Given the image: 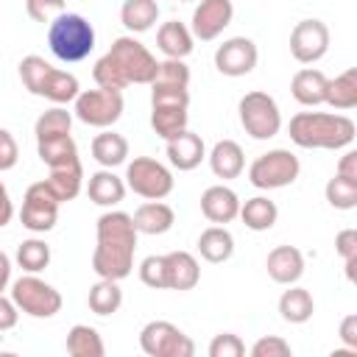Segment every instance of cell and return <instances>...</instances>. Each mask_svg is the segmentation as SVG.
<instances>
[{"label":"cell","mask_w":357,"mask_h":357,"mask_svg":"<svg viewBox=\"0 0 357 357\" xmlns=\"http://www.w3.org/2000/svg\"><path fill=\"white\" fill-rule=\"evenodd\" d=\"M95 251H92V271L100 279L123 282L134 271L137 254V229L128 212L109 209L95 223Z\"/></svg>","instance_id":"6da1fadb"},{"label":"cell","mask_w":357,"mask_h":357,"mask_svg":"<svg viewBox=\"0 0 357 357\" xmlns=\"http://www.w3.org/2000/svg\"><path fill=\"white\" fill-rule=\"evenodd\" d=\"M159 61L134 36H117L112 47L95 61L92 78L103 89H126L131 84H151Z\"/></svg>","instance_id":"7a4b0ae2"},{"label":"cell","mask_w":357,"mask_h":357,"mask_svg":"<svg viewBox=\"0 0 357 357\" xmlns=\"http://www.w3.org/2000/svg\"><path fill=\"white\" fill-rule=\"evenodd\" d=\"M290 142L307 151H340L351 148L357 137V126L346 114L335 112H298L287 126Z\"/></svg>","instance_id":"3957f363"},{"label":"cell","mask_w":357,"mask_h":357,"mask_svg":"<svg viewBox=\"0 0 357 357\" xmlns=\"http://www.w3.org/2000/svg\"><path fill=\"white\" fill-rule=\"evenodd\" d=\"M20 81L31 95L45 98V100H50L56 106L73 103L75 95L81 92V84H78V78L73 73L53 67L50 61H45L36 53H31V56H25L20 61Z\"/></svg>","instance_id":"277c9868"},{"label":"cell","mask_w":357,"mask_h":357,"mask_svg":"<svg viewBox=\"0 0 357 357\" xmlns=\"http://www.w3.org/2000/svg\"><path fill=\"white\" fill-rule=\"evenodd\" d=\"M47 47L64 64L84 61L95 50V28L86 17L64 11L47 25Z\"/></svg>","instance_id":"5b68a950"},{"label":"cell","mask_w":357,"mask_h":357,"mask_svg":"<svg viewBox=\"0 0 357 357\" xmlns=\"http://www.w3.org/2000/svg\"><path fill=\"white\" fill-rule=\"evenodd\" d=\"M237 112H240V126L245 128L251 139H271L282 131L279 103L262 89L245 92L237 103Z\"/></svg>","instance_id":"8992f818"},{"label":"cell","mask_w":357,"mask_h":357,"mask_svg":"<svg viewBox=\"0 0 357 357\" xmlns=\"http://www.w3.org/2000/svg\"><path fill=\"white\" fill-rule=\"evenodd\" d=\"M126 190L137 192L139 198H148V201H162L173 192V173L167 165L156 162L153 156H134L128 165H126Z\"/></svg>","instance_id":"52a82bcc"},{"label":"cell","mask_w":357,"mask_h":357,"mask_svg":"<svg viewBox=\"0 0 357 357\" xmlns=\"http://www.w3.org/2000/svg\"><path fill=\"white\" fill-rule=\"evenodd\" d=\"M123 92L120 89H81L73 100V114L92 128H112L123 117Z\"/></svg>","instance_id":"ba28073f"},{"label":"cell","mask_w":357,"mask_h":357,"mask_svg":"<svg viewBox=\"0 0 357 357\" xmlns=\"http://www.w3.org/2000/svg\"><path fill=\"white\" fill-rule=\"evenodd\" d=\"M301 173V162L287 148H273L262 156H257L248 167V181L257 190H282L293 184Z\"/></svg>","instance_id":"9c48e42d"},{"label":"cell","mask_w":357,"mask_h":357,"mask_svg":"<svg viewBox=\"0 0 357 357\" xmlns=\"http://www.w3.org/2000/svg\"><path fill=\"white\" fill-rule=\"evenodd\" d=\"M11 301L31 318H53L56 312H61V293L36 273H25L11 282Z\"/></svg>","instance_id":"30bf717a"},{"label":"cell","mask_w":357,"mask_h":357,"mask_svg":"<svg viewBox=\"0 0 357 357\" xmlns=\"http://www.w3.org/2000/svg\"><path fill=\"white\" fill-rule=\"evenodd\" d=\"M139 349L148 357H192L195 343L170 321H148L139 329Z\"/></svg>","instance_id":"8fae6325"},{"label":"cell","mask_w":357,"mask_h":357,"mask_svg":"<svg viewBox=\"0 0 357 357\" xmlns=\"http://www.w3.org/2000/svg\"><path fill=\"white\" fill-rule=\"evenodd\" d=\"M59 206L61 201L53 195V190L47 187V181H36L25 190L22 195V209H20V223L33 231V234H45L56 226L59 220Z\"/></svg>","instance_id":"7c38bea8"},{"label":"cell","mask_w":357,"mask_h":357,"mask_svg":"<svg viewBox=\"0 0 357 357\" xmlns=\"http://www.w3.org/2000/svg\"><path fill=\"white\" fill-rule=\"evenodd\" d=\"M329 50V28L324 20H301L290 31V56L298 64H315Z\"/></svg>","instance_id":"4fadbf2b"},{"label":"cell","mask_w":357,"mask_h":357,"mask_svg":"<svg viewBox=\"0 0 357 357\" xmlns=\"http://www.w3.org/2000/svg\"><path fill=\"white\" fill-rule=\"evenodd\" d=\"M257 59H259V50L248 36H231L215 50V67L220 75H229V78L248 75L257 67Z\"/></svg>","instance_id":"5bb4252c"},{"label":"cell","mask_w":357,"mask_h":357,"mask_svg":"<svg viewBox=\"0 0 357 357\" xmlns=\"http://www.w3.org/2000/svg\"><path fill=\"white\" fill-rule=\"evenodd\" d=\"M231 17H234V6L231 0H201L192 11V36L201 39V42H212L218 39L229 25H231Z\"/></svg>","instance_id":"9a60e30c"},{"label":"cell","mask_w":357,"mask_h":357,"mask_svg":"<svg viewBox=\"0 0 357 357\" xmlns=\"http://www.w3.org/2000/svg\"><path fill=\"white\" fill-rule=\"evenodd\" d=\"M201 212L209 223L226 226L240 215V198L231 187L226 184H212L201 192Z\"/></svg>","instance_id":"2e32d148"},{"label":"cell","mask_w":357,"mask_h":357,"mask_svg":"<svg viewBox=\"0 0 357 357\" xmlns=\"http://www.w3.org/2000/svg\"><path fill=\"white\" fill-rule=\"evenodd\" d=\"M165 262V290H192L201 282V265L190 251L162 254Z\"/></svg>","instance_id":"e0dca14e"},{"label":"cell","mask_w":357,"mask_h":357,"mask_svg":"<svg viewBox=\"0 0 357 357\" xmlns=\"http://www.w3.org/2000/svg\"><path fill=\"white\" fill-rule=\"evenodd\" d=\"M265 268L276 284H296L304 276V254L296 245H276L268 251Z\"/></svg>","instance_id":"ac0fdd59"},{"label":"cell","mask_w":357,"mask_h":357,"mask_svg":"<svg viewBox=\"0 0 357 357\" xmlns=\"http://www.w3.org/2000/svg\"><path fill=\"white\" fill-rule=\"evenodd\" d=\"M206 156V145L201 139V134L184 128L181 134L167 139V162L176 170H195Z\"/></svg>","instance_id":"d6986e66"},{"label":"cell","mask_w":357,"mask_h":357,"mask_svg":"<svg viewBox=\"0 0 357 357\" xmlns=\"http://www.w3.org/2000/svg\"><path fill=\"white\" fill-rule=\"evenodd\" d=\"M131 220H134L137 234H151V237H156V234H165V231L173 229L176 212H173L165 201H145V204H139V206L134 209Z\"/></svg>","instance_id":"ffe728a7"},{"label":"cell","mask_w":357,"mask_h":357,"mask_svg":"<svg viewBox=\"0 0 357 357\" xmlns=\"http://www.w3.org/2000/svg\"><path fill=\"white\" fill-rule=\"evenodd\" d=\"M192 42H195L192 31L184 22H178V20H167L156 31V47L167 59H187L192 53V47H195Z\"/></svg>","instance_id":"44dd1931"},{"label":"cell","mask_w":357,"mask_h":357,"mask_svg":"<svg viewBox=\"0 0 357 357\" xmlns=\"http://www.w3.org/2000/svg\"><path fill=\"white\" fill-rule=\"evenodd\" d=\"M209 167L218 178L229 181V178H237L243 170H245V156H243V148L234 142V139H220L212 145L209 151Z\"/></svg>","instance_id":"7402d4cb"},{"label":"cell","mask_w":357,"mask_h":357,"mask_svg":"<svg viewBox=\"0 0 357 357\" xmlns=\"http://www.w3.org/2000/svg\"><path fill=\"white\" fill-rule=\"evenodd\" d=\"M86 195H89L92 204L112 209V206H117V204L126 198V181H123L120 176H114V170L103 167V170H98V173L89 176V181H86Z\"/></svg>","instance_id":"603a6c76"},{"label":"cell","mask_w":357,"mask_h":357,"mask_svg":"<svg viewBox=\"0 0 357 357\" xmlns=\"http://www.w3.org/2000/svg\"><path fill=\"white\" fill-rule=\"evenodd\" d=\"M326 75L321 73V70H315V67H304V70H298L296 75H293V81H290V92H293V98L301 103V106H321L324 103V95H326Z\"/></svg>","instance_id":"cb8c5ba5"},{"label":"cell","mask_w":357,"mask_h":357,"mask_svg":"<svg viewBox=\"0 0 357 357\" xmlns=\"http://www.w3.org/2000/svg\"><path fill=\"white\" fill-rule=\"evenodd\" d=\"M198 254L206 262H212V265L226 262L234 254V237H231V231L226 226H218V223L209 226V229H204L198 234Z\"/></svg>","instance_id":"d4e9b609"},{"label":"cell","mask_w":357,"mask_h":357,"mask_svg":"<svg viewBox=\"0 0 357 357\" xmlns=\"http://www.w3.org/2000/svg\"><path fill=\"white\" fill-rule=\"evenodd\" d=\"M324 103L337 109V112H349L357 106V67H349L346 73L326 81Z\"/></svg>","instance_id":"484cf974"},{"label":"cell","mask_w":357,"mask_h":357,"mask_svg":"<svg viewBox=\"0 0 357 357\" xmlns=\"http://www.w3.org/2000/svg\"><path fill=\"white\" fill-rule=\"evenodd\" d=\"M36 153H39V159H42L47 167H64V165L81 162V159H78V145H75V139H73L70 134L36 139Z\"/></svg>","instance_id":"4316f807"},{"label":"cell","mask_w":357,"mask_h":357,"mask_svg":"<svg viewBox=\"0 0 357 357\" xmlns=\"http://www.w3.org/2000/svg\"><path fill=\"white\" fill-rule=\"evenodd\" d=\"M315 312V301L310 296V290L298 287V284H287V290L279 296V315L287 324H307Z\"/></svg>","instance_id":"83f0119b"},{"label":"cell","mask_w":357,"mask_h":357,"mask_svg":"<svg viewBox=\"0 0 357 357\" xmlns=\"http://www.w3.org/2000/svg\"><path fill=\"white\" fill-rule=\"evenodd\" d=\"M92 159L100 167L114 170L117 165H123L128 159V139L117 131H103L92 139Z\"/></svg>","instance_id":"f1b7e54d"},{"label":"cell","mask_w":357,"mask_h":357,"mask_svg":"<svg viewBox=\"0 0 357 357\" xmlns=\"http://www.w3.org/2000/svg\"><path fill=\"white\" fill-rule=\"evenodd\" d=\"M243 223H245V229H251V231H268V229H273V223H276V218H279V209H276V204L271 201V198H265V195H254V198H248V201H240V215H237Z\"/></svg>","instance_id":"f546056e"},{"label":"cell","mask_w":357,"mask_h":357,"mask_svg":"<svg viewBox=\"0 0 357 357\" xmlns=\"http://www.w3.org/2000/svg\"><path fill=\"white\" fill-rule=\"evenodd\" d=\"M159 20V3L156 0H123L120 6V22L131 33H145Z\"/></svg>","instance_id":"4dcf8cb0"},{"label":"cell","mask_w":357,"mask_h":357,"mask_svg":"<svg viewBox=\"0 0 357 357\" xmlns=\"http://www.w3.org/2000/svg\"><path fill=\"white\" fill-rule=\"evenodd\" d=\"M187 106H167V103H159V106H151V128L156 137H162L165 142L176 134H181L187 128Z\"/></svg>","instance_id":"1f68e13d"},{"label":"cell","mask_w":357,"mask_h":357,"mask_svg":"<svg viewBox=\"0 0 357 357\" xmlns=\"http://www.w3.org/2000/svg\"><path fill=\"white\" fill-rule=\"evenodd\" d=\"M67 354L73 357H103L106 354V346H103V337L95 326L89 324H75L70 332H67V343H64Z\"/></svg>","instance_id":"d6a6232c"},{"label":"cell","mask_w":357,"mask_h":357,"mask_svg":"<svg viewBox=\"0 0 357 357\" xmlns=\"http://www.w3.org/2000/svg\"><path fill=\"white\" fill-rule=\"evenodd\" d=\"M45 181H47V187L53 190V195L61 204L73 201L81 192V187H84V167H81V162L64 165V167H50V176Z\"/></svg>","instance_id":"836d02e7"},{"label":"cell","mask_w":357,"mask_h":357,"mask_svg":"<svg viewBox=\"0 0 357 357\" xmlns=\"http://www.w3.org/2000/svg\"><path fill=\"white\" fill-rule=\"evenodd\" d=\"M86 304L95 315L106 318V315H114L123 304V290L114 279H98L92 287H89V296H86Z\"/></svg>","instance_id":"e575fe53"},{"label":"cell","mask_w":357,"mask_h":357,"mask_svg":"<svg viewBox=\"0 0 357 357\" xmlns=\"http://www.w3.org/2000/svg\"><path fill=\"white\" fill-rule=\"evenodd\" d=\"M17 265L25 271V273H39L50 265V245L39 237H31V240H22L17 245Z\"/></svg>","instance_id":"d590c367"},{"label":"cell","mask_w":357,"mask_h":357,"mask_svg":"<svg viewBox=\"0 0 357 357\" xmlns=\"http://www.w3.org/2000/svg\"><path fill=\"white\" fill-rule=\"evenodd\" d=\"M73 128V112H67L64 106H53L47 112H42L33 123V134L36 139H45V137H61V134H70Z\"/></svg>","instance_id":"8d00e7d4"},{"label":"cell","mask_w":357,"mask_h":357,"mask_svg":"<svg viewBox=\"0 0 357 357\" xmlns=\"http://www.w3.org/2000/svg\"><path fill=\"white\" fill-rule=\"evenodd\" d=\"M324 195H326L329 206H335V209H343V212L346 209H354L357 206V178H346V176L335 173L326 181Z\"/></svg>","instance_id":"74e56055"},{"label":"cell","mask_w":357,"mask_h":357,"mask_svg":"<svg viewBox=\"0 0 357 357\" xmlns=\"http://www.w3.org/2000/svg\"><path fill=\"white\" fill-rule=\"evenodd\" d=\"M151 84H170V86H190V67L184 59H165L156 67V75Z\"/></svg>","instance_id":"f35d334b"},{"label":"cell","mask_w":357,"mask_h":357,"mask_svg":"<svg viewBox=\"0 0 357 357\" xmlns=\"http://www.w3.org/2000/svg\"><path fill=\"white\" fill-rule=\"evenodd\" d=\"M335 251L343 259L346 268V279L354 282V265H357V229H343L335 237Z\"/></svg>","instance_id":"ab89813d"},{"label":"cell","mask_w":357,"mask_h":357,"mask_svg":"<svg viewBox=\"0 0 357 357\" xmlns=\"http://www.w3.org/2000/svg\"><path fill=\"white\" fill-rule=\"evenodd\" d=\"M151 86V106L167 103V106H190V89L187 86H170V84H148Z\"/></svg>","instance_id":"60d3db41"},{"label":"cell","mask_w":357,"mask_h":357,"mask_svg":"<svg viewBox=\"0 0 357 357\" xmlns=\"http://www.w3.org/2000/svg\"><path fill=\"white\" fill-rule=\"evenodd\" d=\"M25 11L33 22H53L59 14L67 11V0H25Z\"/></svg>","instance_id":"b9f144b4"},{"label":"cell","mask_w":357,"mask_h":357,"mask_svg":"<svg viewBox=\"0 0 357 357\" xmlns=\"http://www.w3.org/2000/svg\"><path fill=\"white\" fill-rule=\"evenodd\" d=\"M243 354H245V343L234 332H220L209 343V357H243Z\"/></svg>","instance_id":"7bdbcfd3"},{"label":"cell","mask_w":357,"mask_h":357,"mask_svg":"<svg viewBox=\"0 0 357 357\" xmlns=\"http://www.w3.org/2000/svg\"><path fill=\"white\" fill-rule=\"evenodd\" d=\"M139 282L145 287H153V290H165V262L162 257L151 254L139 262Z\"/></svg>","instance_id":"ee69618b"},{"label":"cell","mask_w":357,"mask_h":357,"mask_svg":"<svg viewBox=\"0 0 357 357\" xmlns=\"http://www.w3.org/2000/svg\"><path fill=\"white\" fill-rule=\"evenodd\" d=\"M290 354V343L279 335H268V337H259L254 346H251V357H287Z\"/></svg>","instance_id":"f6af8a7d"},{"label":"cell","mask_w":357,"mask_h":357,"mask_svg":"<svg viewBox=\"0 0 357 357\" xmlns=\"http://www.w3.org/2000/svg\"><path fill=\"white\" fill-rule=\"evenodd\" d=\"M20 159V148H17V139L11 137V131L0 128V173L3 170H11Z\"/></svg>","instance_id":"bcb514c9"},{"label":"cell","mask_w":357,"mask_h":357,"mask_svg":"<svg viewBox=\"0 0 357 357\" xmlns=\"http://www.w3.org/2000/svg\"><path fill=\"white\" fill-rule=\"evenodd\" d=\"M17 318H20V310H17V304L11 301V296L6 298V296L0 293V332H8V329H14V326H17Z\"/></svg>","instance_id":"7dc6e473"},{"label":"cell","mask_w":357,"mask_h":357,"mask_svg":"<svg viewBox=\"0 0 357 357\" xmlns=\"http://www.w3.org/2000/svg\"><path fill=\"white\" fill-rule=\"evenodd\" d=\"M340 343H343L346 349L357 351V315H354V312L340 321Z\"/></svg>","instance_id":"c3c4849f"},{"label":"cell","mask_w":357,"mask_h":357,"mask_svg":"<svg viewBox=\"0 0 357 357\" xmlns=\"http://www.w3.org/2000/svg\"><path fill=\"white\" fill-rule=\"evenodd\" d=\"M335 173H340V176H346V178H357V151H346V153L340 156Z\"/></svg>","instance_id":"681fc988"},{"label":"cell","mask_w":357,"mask_h":357,"mask_svg":"<svg viewBox=\"0 0 357 357\" xmlns=\"http://www.w3.org/2000/svg\"><path fill=\"white\" fill-rule=\"evenodd\" d=\"M11 218H14V204H11V195H8L6 184L0 181V229H3V226H8V223H11Z\"/></svg>","instance_id":"f907efd6"},{"label":"cell","mask_w":357,"mask_h":357,"mask_svg":"<svg viewBox=\"0 0 357 357\" xmlns=\"http://www.w3.org/2000/svg\"><path fill=\"white\" fill-rule=\"evenodd\" d=\"M11 284V259L6 251H0V293Z\"/></svg>","instance_id":"816d5d0a"},{"label":"cell","mask_w":357,"mask_h":357,"mask_svg":"<svg viewBox=\"0 0 357 357\" xmlns=\"http://www.w3.org/2000/svg\"><path fill=\"white\" fill-rule=\"evenodd\" d=\"M178 3H192V0H178Z\"/></svg>","instance_id":"f5cc1de1"}]
</instances>
